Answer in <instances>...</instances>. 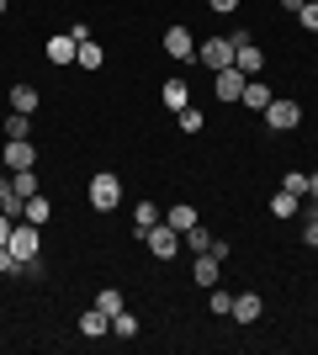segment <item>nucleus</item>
<instances>
[{
  "instance_id": "nucleus-22",
  "label": "nucleus",
  "mask_w": 318,
  "mask_h": 355,
  "mask_svg": "<svg viewBox=\"0 0 318 355\" xmlns=\"http://www.w3.org/2000/svg\"><path fill=\"white\" fill-rule=\"evenodd\" d=\"M181 244H186L191 254H207V250H212V234H207V228L197 223V228H186V234H181Z\"/></svg>"
},
{
  "instance_id": "nucleus-16",
  "label": "nucleus",
  "mask_w": 318,
  "mask_h": 355,
  "mask_svg": "<svg viewBox=\"0 0 318 355\" xmlns=\"http://www.w3.org/2000/svg\"><path fill=\"white\" fill-rule=\"evenodd\" d=\"M159 101H165L170 112H186V106H191V90H186V80H165V90H159Z\"/></svg>"
},
{
  "instance_id": "nucleus-19",
  "label": "nucleus",
  "mask_w": 318,
  "mask_h": 355,
  "mask_svg": "<svg viewBox=\"0 0 318 355\" xmlns=\"http://www.w3.org/2000/svg\"><path fill=\"white\" fill-rule=\"evenodd\" d=\"M21 218H27V223H37V228H43V223L53 218V202H48L43 191H37V196H27V212H21Z\"/></svg>"
},
{
  "instance_id": "nucleus-2",
  "label": "nucleus",
  "mask_w": 318,
  "mask_h": 355,
  "mask_svg": "<svg viewBox=\"0 0 318 355\" xmlns=\"http://www.w3.org/2000/svg\"><path fill=\"white\" fill-rule=\"evenodd\" d=\"M233 69H239L244 80H255V74L265 69V53H260V43H249V32H233Z\"/></svg>"
},
{
  "instance_id": "nucleus-8",
  "label": "nucleus",
  "mask_w": 318,
  "mask_h": 355,
  "mask_svg": "<svg viewBox=\"0 0 318 355\" xmlns=\"http://www.w3.org/2000/svg\"><path fill=\"white\" fill-rule=\"evenodd\" d=\"M159 43H165L170 59H197V37H191L181 21H175V27H165V37H159Z\"/></svg>"
},
{
  "instance_id": "nucleus-21",
  "label": "nucleus",
  "mask_w": 318,
  "mask_h": 355,
  "mask_svg": "<svg viewBox=\"0 0 318 355\" xmlns=\"http://www.w3.org/2000/svg\"><path fill=\"white\" fill-rule=\"evenodd\" d=\"M154 223H159V207H154V202H138V207H133V228H138V239L149 234Z\"/></svg>"
},
{
  "instance_id": "nucleus-10",
  "label": "nucleus",
  "mask_w": 318,
  "mask_h": 355,
  "mask_svg": "<svg viewBox=\"0 0 318 355\" xmlns=\"http://www.w3.org/2000/svg\"><path fill=\"white\" fill-rule=\"evenodd\" d=\"M212 90H218V101H239L244 96V74L239 69H218L212 74Z\"/></svg>"
},
{
  "instance_id": "nucleus-33",
  "label": "nucleus",
  "mask_w": 318,
  "mask_h": 355,
  "mask_svg": "<svg viewBox=\"0 0 318 355\" xmlns=\"http://www.w3.org/2000/svg\"><path fill=\"white\" fill-rule=\"evenodd\" d=\"M207 6H212V11H218V16H228V11H239V0H207Z\"/></svg>"
},
{
  "instance_id": "nucleus-34",
  "label": "nucleus",
  "mask_w": 318,
  "mask_h": 355,
  "mask_svg": "<svg viewBox=\"0 0 318 355\" xmlns=\"http://www.w3.org/2000/svg\"><path fill=\"white\" fill-rule=\"evenodd\" d=\"M11 228H16V218H6V212H0V244H11Z\"/></svg>"
},
{
  "instance_id": "nucleus-9",
  "label": "nucleus",
  "mask_w": 318,
  "mask_h": 355,
  "mask_svg": "<svg viewBox=\"0 0 318 355\" xmlns=\"http://www.w3.org/2000/svg\"><path fill=\"white\" fill-rule=\"evenodd\" d=\"M191 282H197L202 292H212V286L223 282V260H218V254H197V260H191Z\"/></svg>"
},
{
  "instance_id": "nucleus-14",
  "label": "nucleus",
  "mask_w": 318,
  "mask_h": 355,
  "mask_svg": "<svg viewBox=\"0 0 318 355\" xmlns=\"http://www.w3.org/2000/svg\"><path fill=\"white\" fill-rule=\"evenodd\" d=\"M244 106H249V112H265V106L276 101V90L271 85H260V80H244V96H239Z\"/></svg>"
},
{
  "instance_id": "nucleus-13",
  "label": "nucleus",
  "mask_w": 318,
  "mask_h": 355,
  "mask_svg": "<svg viewBox=\"0 0 318 355\" xmlns=\"http://www.w3.org/2000/svg\"><path fill=\"white\" fill-rule=\"evenodd\" d=\"M75 53H80V43L69 32H53V37H48V64H75Z\"/></svg>"
},
{
  "instance_id": "nucleus-36",
  "label": "nucleus",
  "mask_w": 318,
  "mask_h": 355,
  "mask_svg": "<svg viewBox=\"0 0 318 355\" xmlns=\"http://www.w3.org/2000/svg\"><path fill=\"white\" fill-rule=\"evenodd\" d=\"M303 6H308V0H281V11H292V16L303 11Z\"/></svg>"
},
{
  "instance_id": "nucleus-4",
  "label": "nucleus",
  "mask_w": 318,
  "mask_h": 355,
  "mask_svg": "<svg viewBox=\"0 0 318 355\" xmlns=\"http://www.w3.org/2000/svg\"><path fill=\"white\" fill-rule=\"evenodd\" d=\"M6 250H11L16 260H37V250H43V239H37V223L16 218V228H11V244H6Z\"/></svg>"
},
{
  "instance_id": "nucleus-17",
  "label": "nucleus",
  "mask_w": 318,
  "mask_h": 355,
  "mask_svg": "<svg viewBox=\"0 0 318 355\" xmlns=\"http://www.w3.org/2000/svg\"><path fill=\"white\" fill-rule=\"evenodd\" d=\"M37 106H43V96H37V85H11V112H37Z\"/></svg>"
},
{
  "instance_id": "nucleus-38",
  "label": "nucleus",
  "mask_w": 318,
  "mask_h": 355,
  "mask_svg": "<svg viewBox=\"0 0 318 355\" xmlns=\"http://www.w3.org/2000/svg\"><path fill=\"white\" fill-rule=\"evenodd\" d=\"M6 6H11V0H0V16H6Z\"/></svg>"
},
{
  "instance_id": "nucleus-7",
  "label": "nucleus",
  "mask_w": 318,
  "mask_h": 355,
  "mask_svg": "<svg viewBox=\"0 0 318 355\" xmlns=\"http://www.w3.org/2000/svg\"><path fill=\"white\" fill-rule=\"evenodd\" d=\"M6 170H37V144L32 138H6Z\"/></svg>"
},
{
  "instance_id": "nucleus-35",
  "label": "nucleus",
  "mask_w": 318,
  "mask_h": 355,
  "mask_svg": "<svg viewBox=\"0 0 318 355\" xmlns=\"http://www.w3.org/2000/svg\"><path fill=\"white\" fill-rule=\"evenodd\" d=\"M308 202H313V207H318V170H313V175H308Z\"/></svg>"
},
{
  "instance_id": "nucleus-5",
  "label": "nucleus",
  "mask_w": 318,
  "mask_h": 355,
  "mask_svg": "<svg viewBox=\"0 0 318 355\" xmlns=\"http://www.w3.org/2000/svg\"><path fill=\"white\" fill-rule=\"evenodd\" d=\"M143 244H149V254H159V260H175V254H181V234H175L170 223H154L149 234H143Z\"/></svg>"
},
{
  "instance_id": "nucleus-32",
  "label": "nucleus",
  "mask_w": 318,
  "mask_h": 355,
  "mask_svg": "<svg viewBox=\"0 0 318 355\" xmlns=\"http://www.w3.org/2000/svg\"><path fill=\"white\" fill-rule=\"evenodd\" d=\"M297 21H303V27H308V32H318V0H308L303 11H297Z\"/></svg>"
},
{
  "instance_id": "nucleus-11",
  "label": "nucleus",
  "mask_w": 318,
  "mask_h": 355,
  "mask_svg": "<svg viewBox=\"0 0 318 355\" xmlns=\"http://www.w3.org/2000/svg\"><path fill=\"white\" fill-rule=\"evenodd\" d=\"M260 313H265V302H260L255 292H233V308H228V318H239V324H255Z\"/></svg>"
},
{
  "instance_id": "nucleus-23",
  "label": "nucleus",
  "mask_w": 318,
  "mask_h": 355,
  "mask_svg": "<svg viewBox=\"0 0 318 355\" xmlns=\"http://www.w3.org/2000/svg\"><path fill=\"white\" fill-rule=\"evenodd\" d=\"M112 334H117V340H138V318H133L127 308L112 313Z\"/></svg>"
},
{
  "instance_id": "nucleus-28",
  "label": "nucleus",
  "mask_w": 318,
  "mask_h": 355,
  "mask_svg": "<svg viewBox=\"0 0 318 355\" xmlns=\"http://www.w3.org/2000/svg\"><path fill=\"white\" fill-rule=\"evenodd\" d=\"M281 191H292V196H303V202H308V175H303V170H287Z\"/></svg>"
},
{
  "instance_id": "nucleus-20",
  "label": "nucleus",
  "mask_w": 318,
  "mask_h": 355,
  "mask_svg": "<svg viewBox=\"0 0 318 355\" xmlns=\"http://www.w3.org/2000/svg\"><path fill=\"white\" fill-rule=\"evenodd\" d=\"M0 133H6V138H32V117H27V112H11V117L0 122Z\"/></svg>"
},
{
  "instance_id": "nucleus-15",
  "label": "nucleus",
  "mask_w": 318,
  "mask_h": 355,
  "mask_svg": "<svg viewBox=\"0 0 318 355\" xmlns=\"http://www.w3.org/2000/svg\"><path fill=\"white\" fill-rule=\"evenodd\" d=\"M165 223L175 228V234H186V228H197V223H202V212L191 207V202H175V207L165 212Z\"/></svg>"
},
{
  "instance_id": "nucleus-6",
  "label": "nucleus",
  "mask_w": 318,
  "mask_h": 355,
  "mask_svg": "<svg viewBox=\"0 0 318 355\" xmlns=\"http://www.w3.org/2000/svg\"><path fill=\"white\" fill-rule=\"evenodd\" d=\"M197 59L207 64L212 74H218V69H233V37H207V43L197 48Z\"/></svg>"
},
{
  "instance_id": "nucleus-3",
  "label": "nucleus",
  "mask_w": 318,
  "mask_h": 355,
  "mask_svg": "<svg viewBox=\"0 0 318 355\" xmlns=\"http://www.w3.org/2000/svg\"><path fill=\"white\" fill-rule=\"evenodd\" d=\"M260 117H265V128H271V133H292V128L303 122V106H297V101H287V96H276V101L265 106Z\"/></svg>"
},
{
  "instance_id": "nucleus-25",
  "label": "nucleus",
  "mask_w": 318,
  "mask_h": 355,
  "mask_svg": "<svg viewBox=\"0 0 318 355\" xmlns=\"http://www.w3.org/2000/svg\"><path fill=\"white\" fill-rule=\"evenodd\" d=\"M75 64H80V69H101V64H106V53H101V43H80V53H75Z\"/></svg>"
},
{
  "instance_id": "nucleus-18",
  "label": "nucleus",
  "mask_w": 318,
  "mask_h": 355,
  "mask_svg": "<svg viewBox=\"0 0 318 355\" xmlns=\"http://www.w3.org/2000/svg\"><path fill=\"white\" fill-rule=\"evenodd\" d=\"M297 212H303V196H292V191H276L271 196V218L287 223V218H297Z\"/></svg>"
},
{
  "instance_id": "nucleus-27",
  "label": "nucleus",
  "mask_w": 318,
  "mask_h": 355,
  "mask_svg": "<svg viewBox=\"0 0 318 355\" xmlns=\"http://www.w3.org/2000/svg\"><path fill=\"white\" fill-rule=\"evenodd\" d=\"M175 122H181V133H202V128H207L197 106H186V112H175Z\"/></svg>"
},
{
  "instance_id": "nucleus-12",
  "label": "nucleus",
  "mask_w": 318,
  "mask_h": 355,
  "mask_svg": "<svg viewBox=\"0 0 318 355\" xmlns=\"http://www.w3.org/2000/svg\"><path fill=\"white\" fill-rule=\"evenodd\" d=\"M80 334H85V340H106V334H112V318L91 302V308L80 313Z\"/></svg>"
},
{
  "instance_id": "nucleus-37",
  "label": "nucleus",
  "mask_w": 318,
  "mask_h": 355,
  "mask_svg": "<svg viewBox=\"0 0 318 355\" xmlns=\"http://www.w3.org/2000/svg\"><path fill=\"white\" fill-rule=\"evenodd\" d=\"M0 180H6V154H0Z\"/></svg>"
},
{
  "instance_id": "nucleus-24",
  "label": "nucleus",
  "mask_w": 318,
  "mask_h": 355,
  "mask_svg": "<svg viewBox=\"0 0 318 355\" xmlns=\"http://www.w3.org/2000/svg\"><path fill=\"white\" fill-rule=\"evenodd\" d=\"M11 191L16 196H37V170H11Z\"/></svg>"
},
{
  "instance_id": "nucleus-26",
  "label": "nucleus",
  "mask_w": 318,
  "mask_h": 355,
  "mask_svg": "<svg viewBox=\"0 0 318 355\" xmlns=\"http://www.w3.org/2000/svg\"><path fill=\"white\" fill-rule=\"evenodd\" d=\"M96 308H101L106 318H112V313H122L127 302H122V292H117V286H106V292H96Z\"/></svg>"
},
{
  "instance_id": "nucleus-1",
  "label": "nucleus",
  "mask_w": 318,
  "mask_h": 355,
  "mask_svg": "<svg viewBox=\"0 0 318 355\" xmlns=\"http://www.w3.org/2000/svg\"><path fill=\"white\" fill-rule=\"evenodd\" d=\"M85 196H91V207H96V212H117V202H122V180H117V170H96L91 186H85Z\"/></svg>"
},
{
  "instance_id": "nucleus-29",
  "label": "nucleus",
  "mask_w": 318,
  "mask_h": 355,
  "mask_svg": "<svg viewBox=\"0 0 318 355\" xmlns=\"http://www.w3.org/2000/svg\"><path fill=\"white\" fill-rule=\"evenodd\" d=\"M207 308H212V313H223V318H228V308H233V292L212 286V292H207Z\"/></svg>"
},
{
  "instance_id": "nucleus-31",
  "label": "nucleus",
  "mask_w": 318,
  "mask_h": 355,
  "mask_svg": "<svg viewBox=\"0 0 318 355\" xmlns=\"http://www.w3.org/2000/svg\"><path fill=\"white\" fill-rule=\"evenodd\" d=\"M0 276H21V260H16L6 244H0Z\"/></svg>"
},
{
  "instance_id": "nucleus-30",
  "label": "nucleus",
  "mask_w": 318,
  "mask_h": 355,
  "mask_svg": "<svg viewBox=\"0 0 318 355\" xmlns=\"http://www.w3.org/2000/svg\"><path fill=\"white\" fill-rule=\"evenodd\" d=\"M303 244L318 250V207H308V223H303Z\"/></svg>"
}]
</instances>
